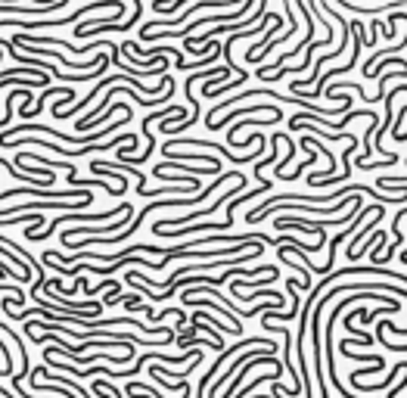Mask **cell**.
<instances>
[{
	"mask_svg": "<svg viewBox=\"0 0 407 398\" xmlns=\"http://www.w3.org/2000/svg\"><path fill=\"white\" fill-rule=\"evenodd\" d=\"M152 10H156V13H177V10H184V0H175L171 6H165L162 0H156V3H152Z\"/></svg>",
	"mask_w": 407,
	"mask_h": 398,
	"instance_id": "5",
	"label": "cell"
},
{
	"mask_svg": "<svg viewBox=\"0 0 407 398\" xmlns=\"http://www.w3.org/2000/svg\"><path fill=\"white\" fill-rule=\"evenodd\" d=\"M268 190H271V181H262V187H255V190H249V193H243V196L230 199V202H227V215H224V228H230V224H233V212H237V205H239V202H249V199H255V196L268 193Z\"/></svg>",
	"mask_w": 407,
	"mask_h": 398,
	"instance_id": "3",
	"label": "cell"
},
{
	"mask_svg": "<svg viewBox=\"0 0 407 398\" xmlns=\"http://www.w3.org/2000/svg\"><path fill=\"white\" fill-rule=\"evenodd\" d=\"M273 159H277V150H273V152H271V156H268V159H264V162H258V165H255V177H262V171H264V168H268V165H273Z\"/></svg>",
	"mask_w": 407,
	"mask_h": 398,
	"instance_id": "7",
	"label": "cell"
},
{
	"mask_svg": "<svg viewBox=\"0 0 407 398\" xmlns=\"http://www.w3.org/2000/svg\"><path fill=\"white\" fill-rule=\"evenodd\" d=\"M311 162H314V152H308V159H305V162H298V168H296V171H292V175H289V177H286V181H296V177H298V175H302V171H305V168H308V165H311Z\"/></svg>",
	"mask_w": 407,
	"mask_h": 398,
	"instance_id": "6",
	"label": "cell"
},
{
	"mask_svg": "<svg viewBox=\"0 0 407 398\" xmlns=\"http://www.w3.org/2000/svg\"><path fill=\"white\" fill-rule=\"evenodd\" d=\"M0 355H3V376H16L13 374V358H10V349H6V342L0 340Z\"/></svg>",
	"mask_w": 407,
	"mask_h": 398,
	"instance_id": "4",
	"label": "cell"
},
{
	"mask_svg": "<svg viewBox=\"0 0 407 398\" xmlns=\"http://www.w3.org/2000/svg\"><path fill=\"white\" fill-rule=\"evenodd\" d=\"M199 10H224V13H230V10H237V0H196L193 6H186V10L181 13V19H175V22H146V25H140V31H175V29H181V22L184 19H190L193 13H199Z\"/></svg>",
	"mask_w": 407,
	"mask_h": 398,
	"instance_id": "2",
	"label": "cell"
},
{
	"mask_svg": "<svg viewBox=\"0 0 407 398\" xmlns=\"http://www.w3.org/2000/svg\"><path fill=\"white\" fill-rule=\"evenodd\" d=\"M320 13H324V16H333V19H336V25H342V44H339L336 50H326L324 56H317V63H314V75H308V78H296V81H292V88H289L292 94H298V90H302L305 84L320 81V78H324V63H326V59H336V56H342V53L349 50V31H351L349 19L339 16V10H333L330 3H320Z\"/></svg>",
	"mask_w": 407,
	"mask_h": 398,
	"instance_id": "1",
	"label": "cell"
}]
</instances>
